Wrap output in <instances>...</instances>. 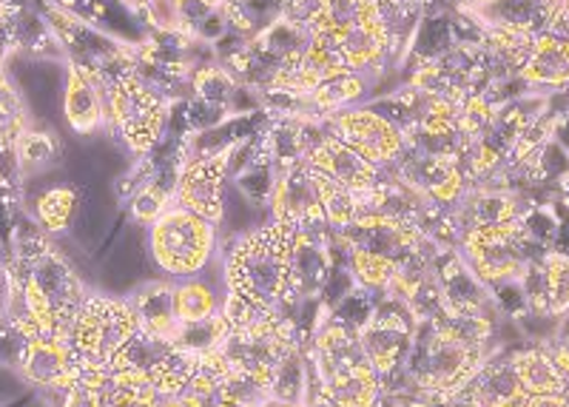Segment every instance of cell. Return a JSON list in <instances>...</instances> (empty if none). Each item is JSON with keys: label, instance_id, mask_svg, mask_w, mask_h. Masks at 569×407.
<instances>
[{"label": "cell", "instance_id": "cell-1", "mask_svg": "<svg viewBox=\"0 0 569 407\" xmlns=\"http://www.w3.org/2000/svg\"><path fill=\"white\" fill-rule=\"evenodd\" d=\"M297 228L268 222L266 228L242 234L226 254V282L231 297L257 308H277L291 297V242Z\"/></svg>", "mask_w": 569, "mask_h": 407}, {"label": "cell", "instance_id": "cell-2", "mask_svg": "<svg viewBox=\"0 0 569 407\" xmlns=\"http://www.w3.org/2000/svg\"><path fill=\"white\" fill-rule=\"evenodd\" d=\"M490 356V348H467L439 334L433 322H419L413 350L401 374L408 376L416 394L450 396L461 394Z\"/></svg>", "mask_w": 569, "mask_h": 407}, {"label": "cell", "instance_id": "cell-3", "mask_svg": "<svg viewBox=\"0 0 569 407\" xmlns=\"http://www.w3.org/2000/svg\"><path fill=\"white\" fill-rule=\"evenodd\" d=\"M140 330L142 325L131 299L89 294L78 319L71 325L69 343L86 365L114 370Z\"/></svg>", "mask_w": 569, "mask_h": 407}, {"label": "cell", "instance_id": "cell-4", "mask_svg": "<svg viewBox=\"0 0 569 407\" xmlns=\"http://www.w3.org/2000/svg\"><path fill=\"white\" fill-rule=\"evenodd\" d=\"M213 248L217 226L186 208H166L160 220L151 222V257L169 277H200L213 259Z\"/></svg>", "mask_w": 569, "mask_h": 407}, {"label": "cell", "instance_id": "cell-5", "mask_svg": "<svg viewBox=\"0 0 569 407\" xmlns=\"http://www.w3.org/2000/svg\"><path fill=\"white\" fill-rule=\"evenodd\" d=\"M109 123L123 137L131 155H149L166 129L169 106L134 69L109 78Z\"/></svg>", "mask_w": 569, "mask_h": 407}, {"label": "cell", "instance_id": "cell-6", "mask_svg": "<svg viewBox=\"0 0 569 407\" xmlns=\"http://www.w3.org/2000/svg\"><path fill=\"white\" fill-rule=\"evenodd\" d=\"M536 251L538 248L532 246L521 226V217L501 226L472 228L459 237V254L485 285L518 279Z\"/></svg>", "mask_w": 569, "mask_h": 407}, {"label": "cell", "instance_id": "cell-7", "mask_svg": "<svg viewBox=\"0 0 569 407\" xmlns=\"http://www.w3.org/2000/svg\"><path fill=\"white\" fill-rule=\"evenodd\" d=\"M416 328H419V319L413 317V310L390 294H382V299L370 310V317L356 328L370 368L382 376L385 388L408 365Z\"/></svg>", "mask_w": 569, "mask_h": 407}, {"label": "cell", "instance_id": "cell-8", "mask_svg": "<svg viewBox=\"0 0 569 407\" xmlns=\"http://www.w3.org/2000/svg\"><path fill=\"white\" fill-rule=\"evenodd\" d=\"M325 129L382 171L399 166L401 157L410 149L408 131L370 106H350V109L325 117Z\"/></svg>", "mask_w": 569, "mask_h": 407}, {"label": "cell", "instance_id": "cell-9", "mask_svg": "<svg viewBox=\"0 0 569 407\" xmlns=\"http://www.w3.org/2000/svg\"><path fill=\"white\" fill-rule=\"evenodd\" d=\"M14 259H18L20 266L27 268L29 277L38 282L43 297L49 299V305H52L60 328H63V334L69 337L71 325H74L86 297H89L78 274L71 271L69 262H66V259L60 257V254L54 251L46 239H40L38 234L20 242Z\"/></svg>", "mask_w": 569, "mask_h": 407}, {"label": "cell", "instance_id": "cell-10", "mask_svg": "<svg viewBox=\"0 0 569 407\" xmlns=\"http://www.w3.org/2000/svg\"><path fill=\"white\" fill-rule=\"evenodd\" d=\"M233 149L211 151V155H191L182 160L174 180V206L197 214L211 226H220L226 217V180L228 160Z\"/></svg>", "mask_w": 569, "mask_h": 407}, {"label": "cell", "instance_id": "cell-11", "mask_svg": "<svg viewBox=\"0 0 569 407\" xmlns=\"http://www.w3.org/2000/svg\"><path fill=\"white\" fill-rule=\"evenodd\" d=\"M271 220L291 228H328L322 206H319L311 166L305 160L282 166L279 175L273 177Z\"/></svg>", "mask_w": 569, "mask_h": 407}, {"label": "cell", "instance_id": "cell-12", "mask_svg": "<svg viewBox=\"0 0 569 407\" xmlns=\"http://www.w3.org/2000/svg\"><path fill=\"white\" fill-rule=\"evenodd\" d=\"M14 368L34 388L66 394L78 381L83 359L71 348L69 339H27Z\"/></svg>", "mask_w": 569, "mask_h": 407}, {"label": "cell", "instance_id": "cell-13", "mask_svg": "<svg viewBox=\"0 0 569 407\" xmlns=\"http://www.w3.org/2000/svg\"><path fill=\"white\" fill-rule=\"evenodd\" d=\"M305 162L311 169L322 171V175L333 177L342 186H348L350 191H356L359 197H368L370 191L382 186L388 177L382 169H376L373 162L365 160L362 155H356L350 146H345L339 137L330 135L328 129L322 135H313L308 142V151H305Z\"/></svg>", "mask_w": 569, "mask_h": 407}, {"label": "cell", "instance_id": "cell-14", "mask_svg": "<svg viewBox=\"0 0 569 407\" xmlns=\"http://www.w3.org/2000/svg\"><path fill=\"white\" fill-rule=\"evenodd\" d=\"M396 180L408 182L410 188H416L433 206L445 208H453L467 191V175L461 160H456V157L421 155V151L413 149H408V155L401 157Z\"/></svg>", "mask_w": 569, "mask_h": 407}, {"label": "cell", "instance_id": "cell-15", "mask_svg": "<svg viewBox=\"0 0 569 407\" xmlns=\"http://www.w3.org/2000/svg\"><path fill=\"white\" fill-rule=\"evenodd\" d=\"M109 75L89 66L69 63L66 69L63 111L66 123L78 135H94L109 123Z\"/></svg>", "mask_w": 569, "mask_h": 407}, {"label": "cell", "instance_id": "cell-16", "mask_svg": "<svg viewBox=\"0 0 569 407\" xmlns=\"http://www.w3.org/2000/svg\"><path fill=\"white\" fill-rule=\"evenodd\" d=\"M311 368L319 381L345 379V376L373 370L368 363V356H365V348L359 343L356 328L339 317H330L317 330L311 348Z\"/></svg>", "mask_w": 569, "mask_h": 407}, {"label": "cell", "instance_id": "cell-17", "mask_svg": "<svg viewBox=\"0 0 569 407\" xmlns=\"http://www.w3.org/2000/svg\"><path fill=\"white\" fill-rule=\"evenodd\" d=\"M558 0H487L479 9L467 12L481 32L512 34V38L536 40L552 29Z\"/></svg>", "mask_w": 569, "mask_h": 407}, {"label": "cell", "instance_id": "cell-18", "mask_svg": "<svg viewBox=\"0 0 569 407\" xmlns=\"http://www.w3.org/2000/svg\"><path fill=\"white\" fill-rule=\"evenodd\" d=\"M333 279V254L322 228H297L291 242V297L317 299Z\"/></svg>", "mask_w": 569, "mask_h": 407}, {"label": "cell", "instance_id": "cell-19", "mask_svg": "<svg viewBox=\"0 0 569 407\" xmlns=\"http://www.w3.org/2000/svg\"><path fill=\"white\" fill-rule=\"evenodd\" d=\"M436 277H439L441 302H445L447 314H481V317H492L490 288L481 282L472 268L467 266L456 248H445L441 257L436 259Z\"/></svg>", "mask_w": 569, "mask_h": 407}, {"label": "cell", "instance_id": "cell-20", "mask_svg": "<svg viewBox=\"0 0 569 407\" xmlns=\"http://www.w3.org/2000/svg\"><path fill=\"white\" fill-rule=\"evenodd\" d=\"M337 40V49L342 54L345 69L359 71V75H373L385 66L390 49H393V29H390L388 18L376 14V18L365 20L359 27H350L339 34H330Z\"/></svg>", "mask_w": 569, "mask_h": 407}, {"label": "cell", "instance_id": "cell-21", "mask_svg": "<svg viewBox=\"0 0 569 407\" xmlns=\"http://www.w3.org/2000/svg\"><path fill=\"white\" fill-rule=\"evenodd\" d=\"M525 202L510 188H490L476 186L467 188L465 197L453 206V222L459 237L472 228L501 226V222H512L525 214Z\"/></svg>", "mask_w": 569, "mask_h": 407}, {"label": "cell", "instance_id": "cell-22", "mask_svg": "<svg viewBox=\"0 0 569 407\" xmlns=\"http://www.w3.org/2000/svg\"><path fill=\"white\" fill-rule=\"evenodd\" d=\"M459 396L467 407H521L527 399L510 356H490Z\"/></svg>", "mask_w": 569, "mask_h": 407}, {"label": "cell", "instance_id": "cell-23", "mask_svg": "<svg viewBox=\"0 0 569 407\" xmlns=\"http://www.w3.org/2000/svg\"><path fill=\"white\" fill-rule=\"evenodd\" d=\"M518 80L538 95L569 89V40L561 34H541L532 40L525 66L518 71Z\"/></svg>", "mask_w": 569, "mask_h": 407}, {"label": "cell", "instance_id": "cell-24", "mask_svg": "<svg viewBox=\"0 0 569 407\" xmlns=\"http://www.w3.org/2000/svg\"><path fill=\"white\" fill-rule=\"evenodd\" d=\"M512 368L527 396L569 394V376L558 365L552 348H525L510 354Z\"/></svg>", "mask_w": 569, "mask_h": 407}, {"label": "cell", "instance_id": "cell-25", "mask_svg": "<svg viewBox=\"0 0 569 407\" xmlns=\"http://www.w3.org/2000/svg\"><path fill=\"white\" fill-rule=\"evenodd\" d=\"M368 91V75L359 71H339L333 78H325L313 86V91L305 98V111H311L308 120H325L337 111L350 109L365 98Z\"/></svg>", "mask_w": 569, "mask_h": 407}, {"label": "cell", "instance_id": "cell-26", "mask_svg": "<svg viewBox=\"0 0 569 407\" xmlns=\"http://www.w3.org/2000/svg\"><path fill=\"white\" fill-rule=\"evenodd\" d=\"M137 317H140L142 330H149L154 337L171 339L174 343V334L180 328V319H177V305H174V285L171 282H151L146 288L131 297Z\"/></svg>", "mask_w": 569, "mask_h": 407}, {"label": "cell", "instance_id": "cell-27", "mask_svg": "<svg viewBox=\"0 0 569 407\" xmlns=\"http://www.w3.org/2000/svg\"><path fill=\"white\" fill-rule=\"evenodd\" d=\"M313 379H317V374H313ZM317 385L333 407H382L385 399V381L376 370H365V374L333 381L317 379Z\"/></svg>", "mask_w": 569, "mask_h": 407}, {"label": "cell", "instance_id": "cell-28", "mask_svg": "<svg viewBox=\"0 0 569 407\" xmlns=\"http://www.w3.org/2000/svg\"><path fill=\"white\" fill-rule=\"evenodd\" d=\"M313 182H317L319 206L325 214V226L333 228V231H345V228L353 226L359 217H362V197L350 191L348 186H342L333 177L322 175V171L311 169Z\"/></svg>", "mask_w": 569, "mask_h": 407}, {"label": "cell", "instance_id": "cell-29", "mask_svg": "<svg viewBox=\"0 0 569 407\" xmlns=\"http://www.w3.org/2000/svg\"><path fill=\"white\" fill-rule=\"evenodd\" d=\"M348 262L350 277L359 285V291L368 294H388L396 274H399V262L379 257L373 251H365V248H348Z\"/></svg>", "mask_w": 569, "mask_h": 407}, {"label": "cell", "instance_id": "cell-30", "mask_svg": "<svg viewBox=\"0 0 569 407\" xmlns=\"http://www.w3.org/2000/svg\"><path fill=\"white\" fill-rule=\"evenodd\" d=\"M27 129L29 120L23 100H20L12 80L7 78V71L0 69V155H14L20 137L27 135Z\"/></svg>", "mask_w": 569, "mask_h": 407}, {"label": "cell", "instance_id": "cell-31", "mask_svg": "<svg viewBox=\"0 0 569 407\" xmlns=\"http://www.w3.org/2000/svg\"><path fill=\"white\" fill-rule=\"evenodd\" d=\"M174 305L180 322H197V319H208L222 310L217 291L200 277L182 279L180 285H174Z\"/></svg>", "mask_w": 569, "mask_h": 407}, {"label": "cell", "instance_id": "cell-32", "mask_svg": "<svg viewBox=\"0 0 569 407\" xmlns=\"http://www.w3.org/2000/svg\"><path fill=\"white\" fill-rule=\"evenodd\" d=\"M433 325L447 339L467 345V348H490L492 330H496L492 317H481V314H447V310L445 317L436 319Z\"/></svg>", "mask_w": 569, "mask_h": 407}, {"label": "cell", "instance_id": "cell-33", "mask_svg": "<svg viewBox=\"0 0 569 407\" xmlns=\"http://www.w3.org/2000/svg\"><path fill=\"white\" fill-rule=\"evenodd\" d=\"M228 334V319L220 314H213L208 319H197V322H180L174 334V345L186 354H211L222 345Z\"/></svg>", "mask_w": 569, "mask_h": 407}, {"label": "cell", "instance_id": "cell-34", "mask_svg": "<svg viewBox=\"0 0 569 407\" xmlns=\"http://www.w3.org/2000/svg\"><path fill=\"white\" fill-rule=\"evenodd\" d=\"M191 89L202 103L213 106V109H226L237 98L240 86H237L231 71L222 69V66H200L191 75Z\"/></svg>", "mask_w": 569, "mask_h": 407}, {"label": "cell", "instance_id": "cell-35", "mask_svg": "<svg viewBox=\"0 0 569 407\" xmlns=\"http://www.w3.org/2000/svg\"><path fill=\"white\" fill-rule=\"evenodd\" d=\"M74 208H78V195L74 188L58 186L49 188L38 197V206H34V214H38V222L49 234H63L66 228L71 226V217H74Z\"/></svg>", "mask_w": 569, "mask_h": 407}, {"label": "cell", "instance_id": "cell-36", "mask_svg": "<svg viewBox=\"0 0 569 407\" xmlns=\"http://www.w3.org/2000/svg\"><path fill=\"white\" fill-rule=\"evenodd\" d=\"M174 348L177 345L171 343V339H162V337H154V334H149V330H140V334L131 339L129 348H126L123 359L117 363V368H134V370H142V374H151V370H154Z\"/></svg>", "mask_w": 569, "mask_h": 407}, {"label": "cell", "instance_id": "cell-37", "mask_svg": "<svg viewBox=\"0 0 569 407\" xmlns=\"http://www.w3.org/2000/svg\"><path fill=\"white\" fill-rule=\"evenodd\" d=\"M220 399L228 401V405H237V407H266L268 401L273 399L271 394V385L257 376H248V374H231L222 379V388H220Z\"/></svg>", "mask_w": 569, "mask_h": 407}, {"label": "cell", "instance_id": "cell-38", "mask_svg": "<svg viewBox=\"0 0 569 407\" xmlns=\"http://www.w3.org/2000/svg\"><path fill=\"white\" fill-rule=\"evenodd\" d=\"M561 214L556 206H527L521 214V226L538 251H552L561 234Z\"/></svg>", "mask_w": 569, "mask_h": 407}, {"label": "cell", "instance_id": "cell-39", "mask_svg": "<svg viewBox=\"0 0 569 407\" xmlns=\"http://www.w3.org/2000/svg\"><path fill=\"white\" fill-rule=\"evenodd\" d=\"M174 202V186L162 180H149L146 186H140V191L131 200V217H134L140 226H151L162 217L166 208H171Z\"/></svg>", "mask_w": 569, "mask_h": 407}, {"label": "cell", "instance_id": "cell-40", "mask_svg": "<svg viewBox=\"0 0 569 407\" xmlns=\"http://www.w3.org/2000/svg\"><path fill=\"white\" fill-rule=\"evenodd\" d=\"M547 285H550V317L561 319L569 314V254L543 251Z\"/></svg>", "mask_w": 569, "mask_h": 407}, {"label": "cell", "instance_id": "cell-41", "mask_svg": "<svg viewBox=\"0 0 569 407\" xmlns=\"http://www.w3.org/2000/svg\"><path fill=\"white\" fill-rule=\"evenodd\" d=\"M60 155V146L49 131H34L27 129V135L20 137L18 149H14V157H18L20 166H27V169H46V166H52Z\"/></svg>", "mask_w": 569, "mask_h": 407}, {"label": "cell", "instance_id": "cell-42", "mask_svg": "<svg viewBox=\"0 0 569 407\" xmlns=\"http://www.w3.org/2000/svg\"><path fill=\"white\" fill-rule=\"evenodd\" d=\"M518 282H521V291L530 305V317H550V285H547V268H543L541 254L527 262Z\"/></svg>", "mask_w": 569, "mask_h": 407}, {"label": "cell", "instance_id": "cell-43", "mask_svg": "<svg viewBox=\"0 0 569 407\" xmlns=\"http://www.w3.org/2000/svg\"><path fill=\"white\" fill-rule=\"evenodd\" d=\"M567 405H569V394H538V396H527L521 407H567Z\"/></svg>", "mask_w": 569, "mask_h": 407}, {"label": "cell", "instance_id": "cell-44", "mask_svg": "<svg viewBox=\"0 0 569 407\" xmlns=\"http://www.w3.org/2000/svg\"><path fill=\"white\" fill-rule=\"evenodd\" d=\"M552 34H561L569 40V0H558L556 18H552Z\"/></svg>", "mask_w": 569, "mask_h": 407}, {"label": "cell", "instance_id": "cell-45", "mask_svg": "<svg viewBox=\"0 0 569 407\" xmlns=\"http://www.w3.org/2000/svg\"><path fill=\"white\" fill-rule=\"evenodd\" d=\"M556 348L569 350V314H563L556 325Z\"/></svg>", "mask_w": 569, "mask_h": 407}, {"label": "cell", "instance_id": "cell-46", "mask_svg": "<svg viewBox=\"0 0 569 407\" xmlns=\"http://www.w3.org/2000/svg\"><path fill=\"white\" fill-rule=\"evenodd\" d=\"M450 3H453V7H459L461 14H467V12H472V9H479L481 3H487V0H450Z\"/></svg>", "mask_w": 569, "mask_h": 407}, {"label": "cell", "instance_id": "cell-47", "mask_svg": "<svg viewBox=\"0 0 569 407\" xmlns=\"http://www.w3.org/2000/svg\"><path fill=\"white\" fill-rule=\"evenodd\" d=\"M552 354H556V359H558V365L563 368V374L569 376V350L567 348H556V345H552Z\"/></svg>", "mask_w": 569, "mask_h": 407}, {"label": "cell", "instance_id": "cell-48", "mask_svg": "<svg viewBox=\"0 0 569 407\" xmlns=\"http://www.w3.org/2000/svg\"><path fill=\"white\" fill-rule=\"evenodd\" d=\"M266 407H308L305 401H282V399H271Z\"/></svg>", "mask_w": 569, "mask_h": 407}, {"label": "cell", "instance_id": "cell-49", "mask_svg": "<svg viewBox=\"0 0 569 407\" xmlns=\"http://www.w3.org/2000/svg\"><path fill=\"white\" fill-rule=\"evenodd\" d=\"M213 407H237V405H228V401H222V399H220V401H217V405H213Z\"/></svg>", "mask_w": 569, "mask_h": 407}, {"label": "cell", "instance_id": "cell-50", "mask_svg": "<svg viewBox=\"0 0 569 407\" xmlns=\"http://www.w3.org/2000/svg\"><path fill=\"white\" fill-rule=\"evenodd\" d=\"M0 407H18V405H12V401H7V405H0Z\"/></svg>", "mask_w": 569, "mask_h": 407}, {"label": "cell", "instance_id": "cell-51", "mask_svg": "<svg viewBox=\"0 0 569 407\" xmlns=\"http://www.w3.org/2000/svg\"><path fill=\"white\" fill-rule=\"evenodd\" d=\"M567 407H569V405H567Z\"/></svg>", "mask_w": 569, "mask_h": 407}]
</instances>
